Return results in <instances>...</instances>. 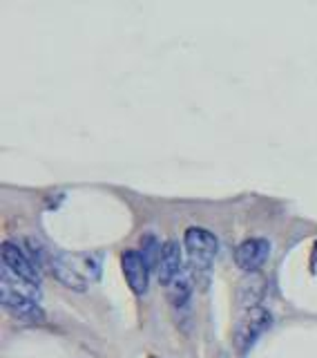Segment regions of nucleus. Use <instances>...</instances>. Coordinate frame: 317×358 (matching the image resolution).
<instances>
[{
    "instance_id": "nucleus-1",
    "label": "nucleus",
    "mask_w": 317,
    "mask_h": 358,
    "mask_svg": "<svg viewBox=\"0 0 317 358\" xmlns=\"http://www.w3.org/2000/svg\"><path fill=\"white\" fill-rule=\"evenodd\" d=\"M38 296L40 287L25 282L3 266V271H0V300H3V307L9 311L11 318L29 324L43 322L45 313L38 305Z\"/></svg>"
},
{
    "instance_id": "nucleus-2",
    "label": "nucleus",
    "mask_w": 317,
    "mask_h": 358,
    "mask_svg": "<svg viewBox=\"0 0 317 358\" xmlns=\"http://www.w3.org/2000/svg\"><path fill=\"white\" fill-rule=\"evenodd\" d=\"M52 271L61 285L74 291H85L101 275V255L96 253H56Z\"/></svg>"
},
{
    "instance_id": "nucleus-3",
    "label": "nucleus",
    "mask_w": 317,
    "mask_h": 358,
    "mask_svg": "<svg viewBox=\"0 0 317 358\" xmlns=\"http://www.w3.org/2000/svg\"><path fill=\"white\" fill-rule=\"evenodd\" d=\"M184 246H186V253L190 257V262L195 268H210L214 257H217L219 251V242H217V235L210 233L208 229H199V227H192L186 231L184 235Z\"/></svg>"
},
{
    "instance_id": "nucleus-4",
    "label": "nucleus",
    "mask_w": 317,
    "mask_h": 358,
    "mask_svg": "<svg viewBox=\"0 0 317 358\" xmlns=\"http://www.w3.org/2000/svg\"><path fill=\"white\" fill-rule=\"evenodd\" d=\"M270 324H273V316L264 307H248L244 311V316L239 318L235 327V345L237 350L246 352L248 347H253V343L262 336Z\"/></svg>"
},
{
    "instance_id": "nucleus-5",
    "label": "nucleus",
    "mask_w": 317,
    "mask_h": 358,
    "mask_svg": "<svg viewBox=\"0 0 317 358\" xmlns=\"http://www.w3.org/2000/svg\"><path fill=\"white\" fill-rule=\"evenodd\" d=\"M3 262H5V268H9L16 278L25 280L29 285L40 287V268L31 262V257L22 251L20 246L5 242L3 244Z\"/></svg>"
},
{
    "instance_id": "nucleus-6",
    "label": "nucleus",
    "mask_w": 317,
    "mask_h": 358,
    "mask_svg": "<svg viewBox=\"0 0 317 358\" xmlns=\"http://www.w3.org/2000/svg\"><path fill=\"white\" fill-rule=\"evenodd\" d=\"M121 266H123V273H126V280L130 289L134 291L137 296H143L148 291V282H150V264L148 260L143 257L141 251H126L121 257Z\"/></svg>"
},
{
    "instance_id": "nucleus-7",
    "label": "nucleus",
    "mask_w": 317,
    "mask_h": 358,
    "mask_svg": "<svg viewBox=\"0 0 317 358\" xmlns=\"http://www.w3.org/2000/svg\"><path fill=\"white\" fill-rule=\"evenodd\" d=\"M268 255H270V242L264 238H253L237 246L235 262L242 271H257L266 262Z\"/></svg>"
},
{
    "instance_id": "nucleus-8",
    "label": "nucleus",
    "mask_w": 317,
    "mask_h": 358,
    "mask_svg": "<svg viewBox=\"0 0 317 358\" xmlns=\"http://www.w3.org/2000/svg\"><path fill=\"white\" fill-rule=\"evenodd\" d=\"M184 271V255H181V246L177 242L161 244V253L156 260V278L163 287H168L172 280Z\"/></svg>"
},
{
    "instance_id": "nucleus-9",
    "label": "nucleus",
    "mask_w": 317,
    "mask_h": 358,
    "mask_svg": "<svg viewBox=\"0 0 317 358\" xmlns=\"http://www.w3.org/2000/svg\"><path fill=\"white\" fill-rule=\"evenodd\" d=\"M165 289H168V300L172 302V307L188 305L190 294H192V278H190V273L184 268V271H181Z\"/></svg>"
}]
</instances>
